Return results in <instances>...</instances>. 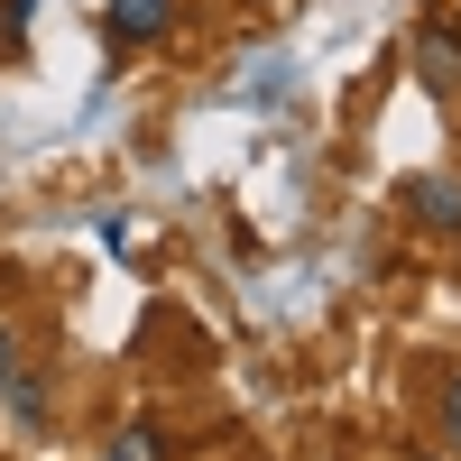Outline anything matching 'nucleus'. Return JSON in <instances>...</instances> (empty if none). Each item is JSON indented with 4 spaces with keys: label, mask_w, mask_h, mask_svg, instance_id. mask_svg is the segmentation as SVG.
Wrapping results in <instances>:
<instances>
[{
    "label": "nucleus",
    "mask_w": 461,
    "mask_h": 461,
    "mask_svg": "<svg viewBox=\"0 0 461 461\" xmlns=\"http://www.w3.org/2000/svg\"><path fill=\"white\" fill-rule=\"evenodd\" d=\"M406 203L425 212L434 230H461V185H452V176H415V185H406Z\"/></svg>",
    "instance_id": "nucleus-1"
},
{
    "label": "nucleus",
    "mask_w": 461,
    "mask_h": 461,
    "mask_svg": "<svg viewBox=\"0 0 461 461\" xmlns=\"http://www.w3.org/2000/svg\"><path fill=\"white\" fill-rule=\"evenodd\" d=\"M139 37H167V0H111V47H139Z\"/></svg>",
    "instance_id": "nucleus-2"
},
{
    "label": "nucleus",
    "mask_w": 461,
    "mask_h": 461,
    "mask_svg": "<svg viewBox=\"0 0 461 461\" xmlns=\"http://www.w3.org/2000/svg\"><path fill=\"white\" fill-rule=\"evenodd\" d=\"M415 65H425V84H434V93L461 84V37H452V28H425V37H415Z\"/></svg>",
    "instance_id": "nucleus-3"
},
{
    "label": "nucleus",
    "mask_w": 461,
    "mask_h": 461,
    "mask_svg": "<svg viewBox=\"0 0 461 461\" xmlns=\"http://www.w3.org/2000/svg\"><path fill=\"white\" fill-rule=\"evenodd\" d=\"M111 461H167V443L148 425H130V434H111Z\"/></svg>",
    "instance_id": "nucleus-4"
},
{
    "label": "nucleus",
    "mask_w": 461,
    "mask_h": 461,
    "mask_svg": "<svg viewBox=\"0 0 461 461\" xmlns=\"http://www.w3.org/2000/svg\"><path fill=\"white\" fill-rule=\"evenodd\" d=\"M443 452H452V461H461V369H452V378H443Z\"/></svg>",
    "instance_id": "nucleus-5"
},
{
    "label": "nucleus",
    "mask_w": 461,
    "mask_h": 461,
    "mask_svg": "<svg viewBox=\"0 0 461 461\" xmlns=\"http://www.w3.org/2000/svg\"><path fill=\"white\" fill-rule=\"evenodd\" d=\"M10 378H19V341L0 332V397H10Z\"/></svg>",
    "instance_id": "nucleus-6"
}]
</instances>
